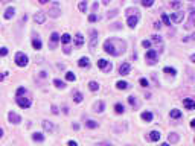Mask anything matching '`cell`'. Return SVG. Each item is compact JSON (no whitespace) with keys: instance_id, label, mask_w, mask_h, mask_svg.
Here are the masks:
<instances>
[{"instance_id":"1","label":"cell","mask_w":195,"mask_h":146,"mask_svg":"<svg viewBox=\"0 0 195 146\" xmlns=\"http://www.w3.org/2000/svg\"><path fill=\"white\" fill-rule=\"evenodd\" d=\"M104 50L113 56H121L127 50V43L121 38H108L104 41Z\"/></svg>"},{"instance_id":"2","label":"cell","mask_w":195,"mask_h":146,"mask_svg":"<svg viewBox=\"0 0 195 146\" xmlns=\"http://www.w3.org/2000/svg\"><path fill=\"white\" fill-rule=\"evenodd\" d=\"M49 17H52V18H58L59 15H61V6H59V3L58 2H53L52 3V6L49 8Z\"/></svg>"},{"instance_id":"3","label":"cell","mask_w":195,"mask_h":146,"mask_svg":"<svg viewBox=\"0 0 195 146\" xmlns=\"http://www.w3.org/2000/svg\"><path fill=\"white\" fill-rule=\"evenodd\" d=\"M28 55H25L23 52H17L15 53V64H17L18 67H26L28 66Z\"/></svg>"},{"instance_id":"4","label":"cell","mask_w":195,"mask_h":146,"mask_svg":"<svg viewBox=\"0 0 195 146\" xmlns=\"http://www.w3.org/2000/svg\"><path fill=\"white\" fill-rule=\"evenodd\" d=\"M145 59L148 61V64H155L157 61H159V53H157V50H154V49H149L148 52H146V55H145Z\"/></svg>"},{"instance_id":"5","label":"cell","mask_w":195,"mask_h":146,"mask_svg":"<svg viewBox=\"0 0 195 146\" xmlns=\"http://www.w3.org/2000/svg\"><path fill=\"white\" fill-rule=\"evenodd\" d=\"M97 38H99V34H97V31H96V29H91V31H90V50H95L96 43H97Z\"/></svg>"},{"instance_id":"6","label":"cell","mask_w":195,"mask_h":146,"mask_svg":"<svg viewBox=\"0 0 195 146\" xmlns=\"http://www.w3.org/2000/svg\"><path fill=\"white\" fill-rule=\"evenodd\" d=\"M17 104H18V107H20V108H25V110H26V108H29V107H31V104H32V102H31V99H29V97H25V96H17Z\"/></svg>"},{"instance_id":"7","label":"cell","mask_w":195,"mask_h":146,"mask_svg":"<svg viewBox=\"0 0 195 146\" xmlns=\"http://www.w3.org/2000/svg\"><path fill=\"white\" fill-rule=\"evenodd\" d=\"M97 67H99V69H102V72H104V73L111 72V69H113L111 62L105 61V59H99V61H97Z\"/></svg>"},{"instance_id":"8","label":"cell","mask_w":195,"mask_h":146,"mask_svg":"<svg viewBox=\"0 0 195 146\" xmlns=\"http://www.w3.org/2000/svg\"><path fill=\"white\" fill-rule=\"evenodd\" d=\"M183 18H185V14H183L181 11H177V12L171 14V18H169V21H174V23H181V21H183Z\"/></svg>"},{"instance_id":"9","label":"cell","mask_w":195,"mask_h":146,"mask_svg":"<svg viewBox=\"0 0 195 146\" xmlns=\"http://www.w3.org/2000/svg\"><path fill=\"white\" fill-rule=\"evenodd\" d=\"M8 119H9L11 123H14V125H17V123L21 122V117L17 114V113H14V111H9L8 113Z\"/></svg>"},{"instance_id":"10","label":"cell","mask_w":195,"mask_h":146,"mask_svg":"<svg viewBox=\"0 0 195 146\" xmlns=\"http://www.w3.org/2000/svg\"><path fill=\"white\" fill-rule=\"evenodd\" d=\"M34 21L37 24H43L46 21V14L44 12H41V11H38V12H35L34 15Z\"/></svg>"},{"instance_id":"11","label":"cell","mask_w":195,"mask_h":146,"mask_svg":"<svg viewBox=\"0 0 195 146\" xmlns=\"http://www.w3.org/2000/svg\"><path fill=\"white\" fill-rule=\"evenodd\" d=\"M130 72H131V66H130L128 62H123L121 67H119V75H122V76H125V75H128Z\"/></svg>"},{"instance_id":"12","label":"cell","mask_w":195,"mask_h":146,"mask_svg":"<svg viewBox=\"0 0 195 146\" xmlns=\"http://www.w3.org/2000/svg\"><path fill=\"white\" fill-rule=\"evenodd\" d=\"M153 43L157 46V49H159V52H162L163 50V41H162V37H159V35H153Z\"/></svg>"},{"instance_id":"13","label":"cell","mask_w":195,"mask_h":146,"mask_svg":"<svg viewBox=\"0 0 195 146\" xmlns=\"http://www.w3.org/2000/svg\"><path fill=\"white\" fill-rule=\"evenodd\" d=\"M58 41H59V34L58 32H52L50 34V49H55Z\"/></svg>"},{"instance_id":"14","label":"cell","mask_w":195,"mask_h":146,"mask_svg":"<svg viewBox=\"0 0 195 146\" xmlns=\"http://www.w3.org/2000/svg\"><path fill=\"white\" fill-rule=\"evenodd\" d=\"M183 105H185V108H186V110L192 111L194 108H195V102H194V99H191V97H186V99L183 101Z\"/></svg>"},{"instance_id":"15","label":"cell","mask_w":195,"mask_h":146,"mask_svg":"<svg viewBox=\"0 0 195 146\" xmlns=\"http://www.w3.org/2000/svg\"><path fill=\"white\" fill-rule=\"evenodd\" d=\"M137 21H139V17L137 15H128V20H127V23L130 28H136V24H137Z\"/></svg>"},{"instance_id":"16","label":"cell","mask_w":195,"mask_h":146,"mask_svg":"<svg viewBox=\"0 0 195 146\" xmlns=\"http://www.w3.org/2000/svg\"><path fill=\"white\" fill-rule=\"evenodd\" d=\"M78 66L79 67H82V69H89L90 67V59L87 56H82V58H79V61H78Z\"/></svg>"},{"instance_id":"17","label":"cell","mask_w":195,"mask_h":146,"mask_svg":"<svg viewBox=\"0 0 195 146\" xmlns=\"http://www.w3.org/2000/svg\"><path fill=\"white\" fill-rule=\"evenodd\" d=\"M84 44V37L82 34H76V37H75V47L79 49V47H82Z\"/></svg>"},{"instance_id":"18","label":"cell","mask_w":195,"mask_h":146,"mask_svg":"<svg viewBox=\"0 0 195 146\" xmlns=\"http://www.w3.org/2000/svg\"><path fill=\"white\" fill-rule=\"evenodd\" d=\"M169 5H171V8H174L177 11L183 9V2H181V0H172V2H169Z\"/></svg>"},{"instance_id":"19","label":"cell","mask_w":195,"mask_h":146,"mask_svg":"<svg viewBox=\"0 0 195 146\" xmlns=\"http://www.w3.org/2000/svg\"><path fill=\"white\" fill-rule=\"evenodd\" d=\"M32 46H34L35 50H40L41 49V40L37 35H34V38H32Z\"/></svg>"},{"instance_id":"20","label":"cell","mask_w":195,"mask_h":146,"mask_svg":"<svg viewBox=\"0 0 195 146\" xmlns=\"http://www.w3.org/2000/svg\"><path fill=\"white\" fill-rule=\"evenodd\" d=\"M43 128H44V131L52 132L53 131V123L49 122V120H43Z\"/></svg>"},{"instance_id":"21","label":"cell","mask_w":195,"mask_h":146,"mask_svg":"<svg viewBox=\"0 0 195 146\" xmlns=\"http://www.w3.org/2000/svg\"><path fill=\"white\" fill-rule=\"evenodd\" d=\"M15 15V8H8L6 12H5V18L6 20H11Z\"/></svg>"},{"instance_id":"22","label":"cell","mask_w":195,"mask_h":146,"mask_svg":"<svg viewBox=\"0 0 195 146\" xmlns=\"http://www.w3.org/2000/svg\"><path fill=\"white\" fill-rule=\"evenodd\" d=\"M140 117H142V120H145V122H151V120H153V113H149V111H143Z\"/></svg>"},{"instance_id":"23","label":"cell","mask_w":195,"mask_h":146,"mask_svg":"<svg viewBox=\"0 0 195 146\" xmlns=\"http://www.w3.org/2000/svg\"><path fill=\"white\" fill-rule=\"evenodd\" d=\"M130 87V84L125 82V81H119V82H116V88L117 90H127Z\"/></svg>"},{"instance_id":"24","label":"cell","mask_w":195,"mask_h":146,"mask_svg":"<svg viewBox=\"0 0 195 146\" xmlns=\"http://www.w3.org/2000/svg\"><path fill=\"white\" fill-rule=\"evenodd\" d=\"M149 140H153V142H159V140H160V132L159 131H151L149 132Z\"/></svg>"},{"instance_id":"25","label":"cell","mask_w":195,"mask_h":146,"mask_svg":"<svg viewBox=\"0 0 195 146\" xmlns=\"http://www.w3.org/2000/svg\"><path fill=\"white\" fill-rule=\"evenodd\" d=\"M32 140L34 142H44V136L41 132H34L32 134Z\"/></svg>"},{"instance_id":"26","label":"cell","mask_w":195,"mask_h":146,"mask_svg":"<svg viewBox=\"0 0 195 146\" xmlns=\"http://www.w3.org/2000/svg\"><path fill=\"white\" fill-rule=\"evenodd\" d=\"M115 111L117 113V114H123V113H125V107H123L121 102H117V104L115 105Z\"/></svg>"},{"instance_id":"27","label":"cell","mask_w":195,"mask_h":146,"mask_svg":"<svg viewBox=\"0 0 195 146\" xmlns=\"http://www.w3.org/2000/svg\"><path fill=\"white\" fill-rule=\"evenodd\" d=\"M104 108H105L104 101H99V102L95 105V111H96V113H102V111H104Z\"/></svg>"},{"instance_id":"28","label":"cell","mask_w":195,"mask_h":146,"mask_svg":"<svg viewBox=\"0 0 195 146\" xmlns=\"http://www.w3.org/2000/svg\"><path fill=\"white\" fill-rule=\"evenodd\" d=\"M169 116H171L172 119H180V117H181V111L177 110V108H174V110H171Z\"/></svg>"},{"instance_id":"29","label":"cell","mask_w":195,"mask_h":146,"mask_svg":"<svg viewBox=\"0 0 195 146\" xmlns=\"http://www.w3.org/2000/svg\"><path fill=\"white\" fill-rule=\"evenodd\" d=\"M89 88L91 91H97V90H99V84H97L96 81H90V82H89Z\"/></svg>"},{"instance_id":"30","label":"cell","mask_w":195,"mask_h":146,"mask_svg":"<svg viewBox=\"0 0 195 146\" xmlns=\"http://www.w3.org/2000/svg\"><path fill=\"white\" fill-rule=\"evenodd\" d=\"M82 93H79V91H75V93H73V101L75 102H78V104H79V102H82Z\"/></svg>"},{"instance_id":"31","label":"cell","mask_w":195,"mask_h":146,"mask_svg":"<svg viewBox=\"0 0 195 146\" xmlns=\"http://www.w3.org/2000/svg\"><path fill=\"white\" fill-rule=\"evenodd\" d=\"M168 142H171V143H177L178 142V136L175 132H171L169 136H168Z\"/></svg>"},{"instance_id":"32","label":"cell","mask_w":195,"mask_h":146,"mask_svg":"<svg viewBox=\"0 0 195 146\" xmlns=\"http://www.w3.org/2000/svg\"><path fill=\"white\" fill-rule=\"evenodd\" d=\"M59 38H61V41H63V44H69V43H70V40H72V37H70L69 34H64V35H61V37H59Z\"/></svg>"},{"instance_id":"33","label":"cell","mask_w":195,"mask_h":146,"mask_svg":"<svg viewBox=\"0 0 195 146\" xmlns=\"http://www.w3.org/2000/svg\"><path fill=\"white\" fill-rule=\"evenodd\" d=\"M163 72H165L166 75H171V76H175V75H177V70L172 69V67H165Z\"/></svg>"},{"instance_id":"34","label":"cell","mask_w":195,"mask_h":146,"mask_svg":"<svg viewBox=\"0 0 195 146\" xmlns=\"http://www.w3.org/2000/svg\"><path fill=\"white\" fill-rule=\"evenodd\" d=\"M154 2H155V0H140V3H142L145 8H151L154 5Z\"/></svg>"},{"instance_id":"35","label":"cell","mask_w":195,"mask_h":146,"mask_svg":"<svg viewBox=\"0 0 195 146\" xmlns=\"http://www.w3.org/2000/svg\"><path fill=\"white\" fill-rule=\"evenodd\" d=\"M85 126L90 128V129H95V128H97V122H95V120H87V122H85Z\"/></svg>"},{"instance_id":"36","label":"cell","mask_w":195,"mask_h":146,"mask_svg":"<svg viewBox=\"0 0 195 146\" xmlns=\"http://www.w3.org/2000/svg\"><path fill=\"white\" fill-rule=\"evenodd\" d=\"M53 85H55L57 88H64L66 87V84H64L63 81H59V79H53Z\"/></svg>"},{"instance_id":"37","label":"cell","mask_w":195,"mask_h":146,"mask_svg":"<svg viewBox=\"0 0 195 146\" xmlns=\"http://www.w3.org/2000/svg\"><path fill=\"white\" fill-rule=\"evenodd\" d=\"M66 79L72 82V81H75V79H76V76H75V73H72V72H67V73H66Z\"/></svg>"},{"instance_id":"38","label":"cell","mask_w":195,"mask_h":146,"mask_svg":"<svg viewBox=\"0 0 195 146\" xmlns=\"http://www.w3.org/2000/svg\"><path fill=\"white\" fill-rule=\"evenodd\" d=\"M128 102H130V105H131V107L137 105V101H136V97H134V96H128Z\"/></svg>"},{"instance_id":"39","label":"cell","mask_w":195,"mask_h":146,"mask_svg":"<svg viewBox=\"0 0 195 146\" xmlns=\"http://www.w3.org/2000/svg\"><path fill=\"white\" fill-rule=\"evenodd\" d=\"M78 8H79L81 12H85V11H87V3H85V2H81V3L78 5Z\"/></svg>"},{"instance_id":"40","label":"cell","mask_w":195,"mask_h":146,"mask_svg":"<svg viewBox=\"0 0 195 146\" xmlns=\"http://www.w3.org/2000/svg\"><path fill=\"white\" fill-rule=\"evenodd\" d=\"M137 12H139V11H137L136 8H128V9H127V14H128V15H133V14L137 15Z\"/></svg>"},{"instance_id":"41","label":"cell","mask_w":195,"mask_h":146,"mask_svg":"<svg viewBox=\"0 0 195 146\" xmlns=\"http://www.w3.org/2000/svg\"><path fill=\"white\" fill-rule=\"evenodd\" d=\"M117 12H119L117 9H113V11H110V12L107 14V17L108 18H113V17H116V15H117Z\"/></svg>"},{"instance_id":"42","label":"cell","mask_w":195,"mask_h":146,"mask_svg":"<svg viewBox=\"0 0 195 146\" xmlns=\"http://www.w3.org/2000/svg\"><path fill=\"white\" fill-rule=\"evenodd\" d=\"M28 93V90H26L25 87H20L18 90H17V96H23V94H26Z\"/></svg>"},{"instance_id":"43","label":"cell","mask_w":195,"mask_h":146,"mask_svg":"<svg viewBox=\"0 0 195 146\" xmlns=\"http://www.w3.org/2000/svg\"><path fill=\"white\" fill-rule=\"evenodd\" d=\"M162 21H163L165 24H171V21H169V17H168L166 14H162Z\"/></svg>"},{"instance_id":"44","label":"cell","mask_w":195,"mask_h":146,"mask_svg":"<svg viewBox=\"0 0 195 146\" xmlns=\"http://www.w3.org/2000/svg\"><path fill=\"white\" fill-rule=\"evenodd\" d=\"M139 82H140V85H142V87H148V85H149L148 79H145V78H142V79L139 81Z\"/></svg>"},{"instance_id":"45","label":"cell","mask_w":195,"mask_h":146,"mask_svg":"<svg viewBox=\"0 0 195 146\" xmlns=\"http://www.w3.org/2000/svg\"><path fill=\"white\" fill-rule=\"evenodd\" d=\"M142 46H143L145 49H149V47H151V41H148V40H143V41H142Z\"/></svg>"},{"instance_id":"46","label":"cell","mask_w":195,"mask_h":146,"mask_svg":"<svg viewBox=\"0 0 195 146\" xmlns=\"http://www.w3.org/2000/svg\"><path fill=\"white\" fill-rule=\"evenodd\" d=\"M6 55H8V49L2 47V49H0V56H6Z\"/></svg>"},{"instance_id":"47","label":"cell","mask_w":195,"mask_h":146,"mask_svg":"<svg viewBox=\"0 0 195 146\" xmlns=\"http://www.w3.org/2000/svg\"><path fill=\"white\" fill-rule=\"evenodd\" d=\"M96 20H97L96 14H90V15H89V21H90V23H93V21H96Z\"/></svg>"},{"instance_id":"48","label":"cell","mask_w":195,"mask_h":146,"mask_svg":"<svg viewBox=\"0 0 195 146\" xmlns=\"http://www.w3.org/2000/svg\"><path fill=\"white\" fill-rule=\"evenodd\" d=\"M162 28V23H160V21H155V23H154V29H160Z\"/></svg>"},{"instance_id":"49","label":"cell","mask_w":195,"mask_h":146,"mask_svg":"<svg viewBox=\"0 0 195 146\" xmlns=\"http://www.w3.org/2000/svg\"><path fill=\"white\" fill-rule=\"evenodd\" d=\"M67 146H78V143L75 142V140H70V142L67 143Z\"/></svg>"},{"instance_id":"50","label":"cell","mask_w":195,"mask_h":146,"mask_svg":"<svg viewBox=\"0 0 195 146\" xmlns=\"http://www.w3.org/2000/svg\"><path fill=\"white\" fill-rule=\"evenodd\" d=\"M63 50H64V53H70V47H69V46H64Z\"/></svg>"},{"instance_id":"51","label":"cell","mask_w":195,"mask_h":146,"mask_svg":"<svg viewBox=\"0 0 195 146\" xmlns=\"http://www.w3.org/2000/svg\"><path fill=\"white\" fill-rule=\"evenodd\" d=\"M52 113H53V114H58V110H57L55 105H52Z\"/></svg>"},{"instance_id":"52","label":"cell","mask_w":195,"mask_h":146,"mask_svg":"<svg viewBox=\"0 0 195 146\" xmlns=\"http://www.w3.org/2000/svg\"><path fill=\"white\" fill-rule=\"evenodd\" d=\"M38 2H40L41 5H44V3H47V2H49V0H38Z\"/></svg>"},{"instance_id":"53","label":"cell","mask_w":195,"mask_h":146,"mask_svg":"<svg viewBox=\"0 0 195 146\" xmlns=\"http://www.w3.org/2000/svg\"><path fill=\"white\" fill-rule=\"evenodd\" d=\"M99 146H111V145H110V143H101Z\"/></svg>"},{"instance_id":"54","label":"cell","mask_w":195,"mask_h":146,"mask_svg":"<svg viewBox=\"0 0 195 146\" xmlns=\"http://www.w3.org/2000/svg\"><path fill=\"white\" fill-rule=\"evenodd\" d=\"M102 2H104V5H108V3H110V0H102Z\"/></svg>"},{"instance_id":"55","label":"cell","mask_w":195,"mask_h":146,"mask_svg":"<svg viewBox=\"0 0 195 146\" xmlns=\"http://www.w3.org/2000/svg\"><path fill=\"white\" fill-rule=\"evenodd\" d=\"M0 137H3V129L0 128Z\"/></svg>"},{"instance_id":"56","label":"cell","mask_w":195,"mask_h":146,"mask_svg":"<svg viewBox=\"0 0 195 146\" xmlns=\"http://www.w3.org/2000/svg\"><path fill=\"white\" fill-rule=\"evenodd\" d=\"M162 146H169V143H162Z\"/></svg>"}]
</instances>
